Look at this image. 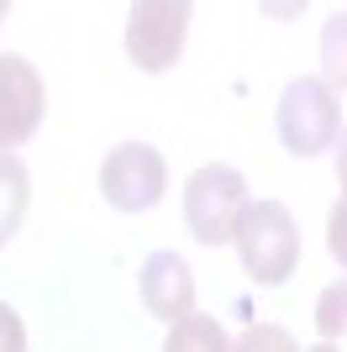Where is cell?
Returning <instances> with one entry per match:
<instances>
[{
    "label": "cell",
    "instance_id": "12",
    "mask_svg": "<svg viewBox=\"0 0 347 352\" xmlns=\"http://www.w3.org/2000/svg\"><path fill=\"white\" fill-rule=\"evenodd\" d=\"M231 352H300V342L289 337L284 326H247Z\"/></svg>",
    "mask_w": 347,
    "mask_h": 352
},
{
    "label": "cell",
    "instance_id": "17",
    "mask_svg": "<svg viewBox=\"0 0 347 352\" xmlns=\"http://www.w3.org/2000/svg\"><path fill=\"white\" fill-rule=\"evenodd\" d=\"M0 21H6V6H0Z\"/></svg>",
    "mask_w": 347,
    "mask_h": 352
},
{
    "label": "cell",
    "instance_id": "1",
    "mask_svg": "<svg viewBox=\"0 0 347 352\" xmlns=\"http://www.w3.org/2000/svg\"><path fill=\"white\" fill-rule=\"evenodd\" d=\"M231 242L242 252L247 279L263 284V289L284 284L295 274V263H300V226H295V216L279 200H247Z\"/></svg>",
    "mask_w": 347,
    "mask_h": 352
},
{
    "label": "cell",
    "instance_id": "6",
    "mask_svg": "<svg viewBox=\"0 0 347 352\" xmlns=\"http://www.w3.org/2000/svg\"><path fill=\"white\" fill-rule=\"evenodd\" d=\"M43 121V79L27 58L6 53L0 58V153H11L16 142H27Z\"/></svg>",
    "mask_w": 347,
    "mask_h": 352
},
{
    "label": "cell",
    "instance_id": "15",
    "mask_svg": "<svg viewBox=\"0 0 347 352\" xmlns=\"http://www.w3.org/2000/svg\"><path fill=\"white\" fill-rule=\"evenodd\" d=\"M337 184H342V195H347V126H342V137H337Z\"/></svg>",
    "mask_w": 347,
    "mask_h": 352
},
{
    "label": "cell",
    "instance_id": "18",
    "mask_svg": "<svg viewBox=\"0 0 347 352\" xmlns=\"http://www.w3.org/2000/svg\"><path fill=\"white\" fill-rule=\"evenodd\" d=\"M342 284H347V279H342Z\"/></svg>",
    "mask_w": 347,
    "mask_h": 352
},
{
    "label": "cell",
    "instance_id": "16",
    "mask_svg": "<svg viewBox=\"0 0 347 352\" xmlns=\"http://www.w3.org/2000/svg\"><path fill=\"white\" fill-rule=\"evenodd\" d=\"M311 352H337V347H332V342H321V347H311Z\"/></svg>",
    "mask_w": 347,
    "mask_h": 352
},
{
    "label": "cell",
    "instance_id": "14",
    "mask_svg": "<svg viewBox=\"0 0 347 352\" xmlns=\"http://www.w3.org/2000/svg\"><path fill=\"white\" fill-rule=\"evenodd\" d=\"M0 352H27V326L6 300H0Z\"/></svg>",
    "mask_w": 347,
    "mask_h": 352
},
{
    "label": "cell",
    "instance_id": "7",
    "mask_svg": "<svg viewBox=\"0 0 347 352\" xmlns=\"http://www.w3.org/2000/svg\"><path fill=\"white\" fill-rule=\"evenodd\" d=\"M137 289H143V305L169 326L185 321V316H195V274H189V263L179 252H153L143 263Z\"/></svg>",
    "mask_w": 347,
    "mask_h": 352
},
{
    "label": "cell",
    "instance_id": "13",
    "mask_svg": "<svg viewBox=\"0 0 347 352\" xmlns=\"http://www.w3.org/2000/svg\"><path fill=\"white\" fill-rule=\"evenodd\" d=\"M326 248H332V258L347 268V195L332 206V216H326Z\"/></svg>",
    "mask_w": 347,
    "mask_h": 352
},
{
    "label": "cell",
    "instance_id": "10",
    "mask_svg": "<svg viewBox=\"0 0 347 352\" xmlns=\"http://www.w3.org/2000/svg\"><path fill=\"white\" fill-rule=\"evenodd\" d=\"M321 69H326V89H347V11H337L321 27Z\"/></svg>",
    "mask_w": 347,
    "mask_h": 352
},
{
    "label": "cell",
    "instance_id": "11",
    "mask_svg": "<svg viewBox=\"0 0 347 352\" xmlns=\"http://www.w3.org/2000/svg\"><path fill=\"white\" fill-rule=\"evenodd\" d=\"M316 326H321V337H326V342L347 331V284L321 289V300H316Z\"/></svg>",
    "mask_w": 347,
    "mask_h": 352
},
{
    "label": "cell",
    "instance_id": "5",
    "mask_svg": "<svg viewBox=\"0 0 347 352\" xmlns=\"http://www.w3.org/2000/svg\"><path fill=\"white\" fill-rule=\"evenodd\" d=\"M163 184H169L163 158H158V147H147V142H121V147H111L105 163H101V195L116 210H132V216L158 206Z\"/></svg>",
    "mask_w": 347,
    "mask_h": 352
},
{
    "label": "cell",
    "instance_id": "2",
    "mask_svg": "<svg viewBox=\"0 0 347 352\" xmlns=\"http://www.w3.org/2000/svg\"><path fill=\"white\" fill-rule=\"evenodd\" d=\"M247 210V184L237 168L227 163H205L195 168L185 184V221H189V236L205 242V248H221L237 236V221Z\"/></svg>",
    "mask_w": 347,
    "mask_h": 352
},
{
    "label": "cell",
    "instance_id": "3",
    "mask_svg": "<svg viewBox=\"0 0 347 352\" xmlns=\"http://www.w3.org/2000/svg\"><path fill=\"white\" fill-rule=\"evenodd\" d=\"M279 137L295 158H316V153L337 147L342 111H337V95L326 89V79H295L279 95Z\"/></svg>",
    "mask_w": 347,
    "mask_h": 352
},
{
    "label": "cell",
    "instance_id": "9",
    "mask_svg": "<svg viewBox=\"0 0 347 352\" xmlns=\"http://www.w3.org/2000/svg\"><path fill=\"white\" fill-rule=\"evenodd\" d=\"M163 352H231V342H227L216 316H185V321L169 326Z\"/></svg>",
    "mask_w": 347,
    "mask_h": 352
},
{
    "label": "cell",
    "instance_id": "8",
    "mask_svg": "<svg viewBox=\"0 0 347 352\" xmlns=\"http://www.w3.org/2000/svg\"><path fill=\"white\" fill-rule=\"evenodd\" d=\"M27 163L16 158V153H0V248L21 232V216H27Z\"/></svg>",
    "mask_w": 347,
    "mask_h": 352
},
{
    "label": "cell",
    "instance_id": "4",
    "mask_svg": "<svg viewBox=\"0 0 347 352\" xmlns=\"http://www.w3.org/2000/svg\"><path fill=\"white\" fill-rule=\"evenodd\" d=\"M185 32H189L185 0H143L127 11V58L143 74H163L185 53Z\"/></svg>",
    "mask_w": 347,
    "mask_h": 352
}]
</instances>
